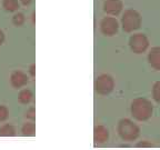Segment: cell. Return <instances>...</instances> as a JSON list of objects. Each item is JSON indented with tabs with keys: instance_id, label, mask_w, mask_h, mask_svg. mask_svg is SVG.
I'll return each instance as SVG.
<instances>
[{
	"instance_id": "1",
	"label": "cell",
	"mask_w": 160,
	"mask_h": 150,
	"mask_svg": "<svg viewBox=\"0 0 160 150\" xmlns=\"http://www.w3.org/2000/svg\"><path fill=\"white\" fill-rule=\"evenodd\" d=\"M131 116L138 121H146L150 119L153 112V106L147 98L139 97L132 100L130 106Z\"/></svg>"
},
{
	"instance_id": "2",
	"label": "cell",
	"mask_w": 160,
	"mask_h": 150,
	"mask_svg": "<svg viewBox=\"0 0 160 150\" xmlns=\"http://www.w3.org/2000/svg\"><path fill=\"white\" fill-rule=\"evenodd\" d=\"M117 131L120 138L127 142L135 141L140 136V128L132 120L128 119V118H123L118 122Z\"/></svg>"
},
{
	"instance_id": "3",
	"label": "cell",
	"mask_w": 160,
	"mask_h": 150,
	"mask_svg": "<svg viewBox=\"0 0 160 150\" xmlns=\"http://www.w3.org/2000/svg\"><path fill=\"white\" fill-rule=\"evenodd\" d=\"M121 26L126 32H133L141 26V16L135 9H127L121 17Z\"/></svg>"
},
{
	"instance_id": "4",
	"label": "cell",
	"mask_w": 160,
	"mask_h": 150,
	"mask_svg": "<svg viewBox=\"0 0 160 150\" xmlns=\"http://www.w3.org/2000/svg\"><path fill=\"white\" fill-rule=\"evenodd\" d=\"M115 88V80L110 75L102 73L99 75L95 80V90L96 92L101 96L109 95Z\"/></svg>"
},
{
	"instance_id": "5",
	"label": "cell",
	"mask_w": 160,
	"mask_h": 150,
	"mask_svg": "<svg viewBox=\"0 0 160 150\" xmlns=\"http://www.w3.org/2000/svg\"><path fill=\"white\" fill-rule=\"evenodd\" d=\"M129 47L131 51L137 55L143 53L149 48V39L145 33H133L129 39Z\"/></svg>"
},
{
	"instance_id": "6",
	"label": "cell",
	"mask_w": 160,
	"mask_h": 150,
	"mask_svg": "<svg viewBox=\"0 0 160 150\" xmlns=\"http://www.w3.org/2000/svg\"><path fill=\"white\" fill-rule=\"evenodd\" d=\"M118 29H119V23L118 20L113 17H105L100 22V30L102 35L107 37L116 35L118 32Z\"/></svg>"
},
{
	"instance_id": "7",
	"label": "cell",
	"mask_w": 160,
	"mask_h": 150,
	"mask_svg": "<svg viewBox=\"0 0 160 150\" xmlns=\"http://www.w3.org/2000/svg\"><path fill=\"white\" fill-rule=\"evenodd\" d=\"M123 8V3L121 0H105L103 10L109 16H118Z\"/></svg>"
},
{
	"instance_id": "8",
	"label": "cell",
	"mask_w": 160,
	"mask_h": 150,
	"mask_svg": "<svg viewBox=\"0 0 160 150\" xmlns=\"http://www.w3.org/2000/svg\"><path fill=\"white\" fill-rule=\"evenodd\" d=\"M109 139V131L102 125L96 126L93 129V141L96 145H102Z\"/></svg>"
},
{
	"instance_id": "9",
	"label": "cell",
	"mask_w": 160,
	"mask_h": 150,
	"mask_svg": "<svg viewBox=\"0 0 160 150\" xmlns=\"http://www.w3.org/2000/svg\"><path fill=\"white\" fill-rule=\"evenodd\" d=\"M10 82L12 85L13 88H21L23 86H26L28 83V77L26 73H23L22 71H13L10 76Z\"/></svg>"
},
{
	"instance_id": "10",
	"label": "cell",
	"mask_w": 160,
	"mask_h": 150,
	"mask_svg": "<svg viewBox=\"0 0 160 150\" xmlns=\"http://www.w3.org/2000/svg\"><path fill=\"white\" fill-rule=\"evenodd\" d=\"M148 62L155 70L160 71V47H153L148 53Z\"/></svg>"
},
{
	"instance_id": "11",
	"label": "cell",
	"mask_w": 160,
	"mask_h": 150,
	"mask_svg": "<svg viewBox=\"0 0 160 150\" xmlns=\"http://www.w3.org/2000/svg\"><path fill=\"white\" fill-rule=\"evenodd\" d=\"M32 91L29 89H23L21 90L18 95V100H19L20 103H22V105H28V103L32 100Z\"/></svg>"
},
{
	"instance_id": "12",
	"label": "cell",
	"mask_w": 160,
	"mask_h": 150,
	"mask_svg": "<svg viewBox=\"0 0 160 150\" xmlns=\"http://www.w3.org/2000/svg\"><path fill=\"white\" fill-rule=\"evenodd\" d=\"M21 133L26 137H32L36 135V125L33 122H26L21 127Z\"/></svg>"
},
{
	"instance_id": "13",
	"label": "cell",
	"mask_w": 160,
	"mask_h": 150,
	"mask_svg": "<svg viewBox=\"0 0 160 150\" xmlns=\"http://www.w3.org/2000/svg\"><path fill=\"white\" fill-rule=\"evenodd\" d=\"M0 135L3 137H13L16 136V128L10 123H5L0 127Z\"/></svg>"
},
{
	"instance_id": "14",
	"label": "cell",
	"mask_w": 160,
	"mask_h": 150,
	"mask_svg": "<svg viewBox=\"0 0 160 150\" xmlns=\"http://www.w3.org/2000/svg\"><path fill=\"white\" fill-rule=\"evenodd\" d=\"M2 6L8 11H16V10L19 8L18 0H3Z\"/></svg>"
},
{
	"instance_id": "15",
	"label": "cell",
	"mask_w": 160,
	"mask_h": 150,
	"mask_svg": "<svg viewBox=\"0 0 160 150\" xmlns=\"http://www.w3.org/2000/svg\"><path fill=\"white\" fill-rule=\"evenodd\" d=\"M152 98L156 102L160 103V80L156 81L152 86Z\"/></svg>"
},
{
	"instance_id": "16",
	"label": "cell",
	"mask_w": 160,
	"mask_h": 150,
	"mask_svg": "<svg viewBox=\"0 0 160 150\" xmlns=\"http://www.w3.org/2000/svg\"><path fill=\"white\" fill-rule=\"evenodd\" d=\"M12 22L15 26L19 27V26H21L25 22V16H23L22 13H16L12 17Z\"/></svg>"
},
{
	"instance_id": "17",
	"label": "cell",
	"mask_w": 160,
	"mask_h": 150,
	"mask_svg": "<svg viewBox=\"0 0 160 150\" xmlns=\"http://www.w3.org/2000/svg\"><path fill=\"white\" fill-rule=\"evenodd\" d=\"M8 116H9V110H8V108L3 105H0V122L5 121L8 118Z\"/></svg>"
},
{
	"instance_id": "18",
	"label": "cell",
	"mask_w": 160,
	"mask_h": 150,
	"mask_svg": "<svg viewBox=\"0 0 160 150\" xmlns=\"http://www.w3.org/2000/svg\"><path fill=\"white\" fill-rule=\"evenodd\" d=\"M26 118L29 120H35L36 119V109L33 107H30L29 109L26 111Z\"/></svg>"
},
{
	"instance_id": "19",
	"label": "cell",
	"mask_w": 160,
	"mask_h": 150,
	"mask_svg": "<svg viewBox=\"0 0 160 150\" xmlns=\"http://www.w3.org/2000/svg\"><path fill=\"white\" fill-rule=\"evenodd\" d=\"M136 147L137 148H151L153 147V145L148 140H142V141H139V142L136 143Z\"/></svg>"
},
{
	"instance_id": "20",
	"label": "cell",
	"mask_w": 160,
	"mask_h": 150,
	"mask_svg": "<svg viewBox=\"0 0 160 150\" xmlns=\"http://www.w3.org/2000/svg\"><path fill=\"white\" fill-rule=\"evenodd\" d=\"M29 72L31 75V77H35L36 76V65H31L29 68Z\"/></svg>"
},
{
	"instance_id": "21",
	"label": "cell",
	"mask_w": 160,
	"mask_h": 150,
	"mask_svg": "<svg viewBox=\"0 0 160 150\" xmlns=\"http://www.w3.org/2000/svg\"><path fill=\"white\" fill-rule=\"evenodd\" d=\"M3 41H5V35H3V32L0 30V45H2Z\"/></svg>"
},
{
	"instance_id": "22",
	"label": "cell",
	"mask_w": 160,
	"mask_h": 150,
	"mask_svg": "<svg viewBox=\"0 0 160 150\" xmlns=\"http://www.w3.org/2000/svg\"><path fill=\"white\" fill-rule=\"evenodd\" d=\"M20 1H21L23 5H28V3H30V1H31V0H20Z\"/></svg>"
}]
</instances>
